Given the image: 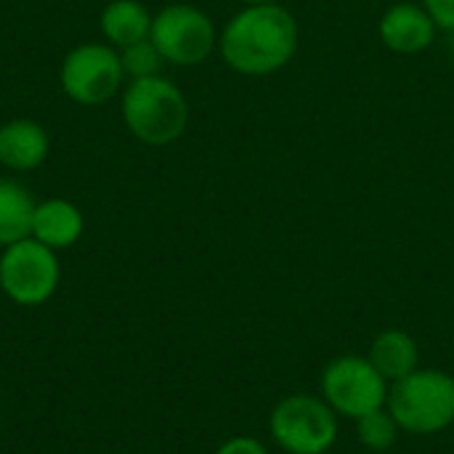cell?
I'll use <instances>...</instances> for the list:
<instances>
[{
	"mask_svg": "<svg viewBox=\"0 0 454 454\" xmlns=\"http://www.w3.org/2000/svg\"><path fill=\"white\" fill-rule=\"evenodd\" d=\"M298 48V24L277 3L247 5L221 35L226 64L242 74H271L282 69Z\"/></svg>",
	"mask_w": 454,
	"mask_h": 454,
	"instance_id": "obj_1",
	"label": "cell"
},
{
	"mask_svg": "<svg viewBox=\"0 0 454 454\" xmlns=\"http://www.w3.org/2000/svg\"><path fill=\"white\" fill-rule=\"evenodd\" d=\"M122 117L138 141L149 146H165L186 130L189 104L170 80L154 74L133 80L125 88Z\"/></svg>",
	"mask_w": 454,
	"mask_h": 454,
	"instance_id": "obj_2",
	"label": "cell"
},
{
	"mask_svg": "<svg viewBox=\"0 0 454 454\" xmlns=\"http://www.w3.org/2000/svg\"><path fill=\"white\" fill-rule=\"evenodd\" d=\"M386 407L402 431L439 434L454 423V378L442 370H415L391 386Z\"/></svg>",
	"mask_w": 454,
	"mask_h": 454,
	"instance_id": "obj_3",
	"label": "cell"
},
{
	"mask_svg": "<svg viewBox=\"0 0 454 454\" xmlns=\"http://www.w3.org/2000/svg\"><path fill=\"white\" fill-rule=\"evenodd\" d=\"M269 428L285 452L325 454L338 439V415L325 399L295 394L274 407Z\"/></svg>",
	"mask_w": 454,
	"mask_h": 454,
	"instance_id": "obj_4",
	"label": "cell"
},
{
	"mask_svg": "<svg viewBox=\"0 0 454 454\" xmlns=\"http://www.w3.org/2000/svg\"><path fill=\"white\" fill-rule=\"evenodd\" d=\"M388 391V380L364 356H338L322 372V399L351 420L383 410Z\"/></svg>",
	"mask_w": 454,
	"mask_h": 454,
	"instance_id": "obj_5",
	"label": "cell"
},
{
	"mask_svg": "<svg viewBox=\"0 0 454 454\" xmlns=\"http://www.w3.org/2000/svg\"><path fill=\"white\" fill-rule=\"evenodd\" d=\"M0 287L19 306H40L59 287V261L51 247L27 237L0 255Z\"/></svg>",
	"mask_w": 454,
	"mask_h": 454,
	"instance_id": "obj_6",
	"label": "cell"
},
{
	"mask_svg": "<svg viewBox=\"0 0 454 454\" xmlns=\"http://www.w3.org/2000/svg\"><path fill=\"white\" fill-rule=\"evenodd\" d=\"M59 74H61L64 93L82 106H96L109 101L120 90L125 77L120 51L104 43H82L72 48Z\"/></svg>",
	"mask_w": 454,
	"mask_h": 454,
	"instance_id": "obj_7",
	"label": "cell"
},
{
	"mask_svg": "<svg viewBox=\"0 0 454 454\" xmlns=\"http://www.w3.org/2000/svg\"><path fill=\"white\" fill-rule=\"evenodd\" d=\"M152 43L160 48L162 59L170 64L192 67L205 61L215 43V27L210 16L194 5H168L152 19Z\"/></svg>",
	"mask_w": 454,
	"mask_h": 454,
	"instance_id": "obj_8",
	"label": "cell"
},
{
	"mask_svg": "<svg viewBox=\"0 0 454 454\" xmlns=\"http://www.w3.org/2000/svg\"><path fill=\"white\" fill-rule=\"evenodd\" d=\"M436 21L426 11V5L396 3L380 19V37L396 53H420L434 43Z\"/></svg>",
	"mask_w": 454,
	"mask_h": 454,
	"instance_id": "obj_9",
	"label": "cell"
},
{
	"mask_svg": "<svg viewBox=\"0 0 454 454\" xmlns=\"http://www.w3.org/2000/svg\"><path fill=\"white\" fill-rule=\"evenodd\" d=\"M51 149L48 133L35 120H11L0 125V165L11 170H32L45 162Z\"/></svg>",
	"mask_w": 454,
	"mask_h": 454,
	"instance_id": "obj_10",
	"label": "cell"
},
{
	"mask_svg": "<svg viewBox=\"0 0 454 454\" xmlns=\"http://www.w3.org/2000/svg\"><path fill=\"white\" fill-rule=\"evenodd\" d=\"M82 234V213L67 200H45L35 207L32 237L51 250L74 245Z\"/></svg>",
	"mask_w": 454,
	"mask_h": 454,
	"instance_id": "obj_11",
	"label": "cell"
},
{
	"mask_svg": "<svg viewBox=\"0 0 454 454\" xmlns=\"http://www.w3.org/2000/svg\"><path fill=\"white\" fill-rule=\"evenodd\" d=\"M367 359L388 383H399L418 370V343L404 330H386L372 340Z\"/></svg>",
	"mask_w": 454,
	"mask_h": 454,
	"instance_id": "obj_12",
	"label": "cell"
},
{
	"mask_svg": "<svg viewBox=\"0 0 454 454\" xmlns=\"http://www.w3.org/2000/svg\"><path fill=\"white\" fill-rule=\"evenodd\" d=\"M152 13L138 0H114L101 13V32L114 48H128L152 35Z\"/></svg>",
	"mask_w": 454,
	"mask_h": 454,
	"instance_id": "obj_13",
	"label": "cell"
},
{
	"mask_svg": "<svg viewBox=\"0 0 454 454\" xmlns=\"http://www.w3.org/2000/svg\"><path fill=\"white\" fill-rule=\"evenodd\" d=\"M35 207L37 205L32 202L24 186H19L16 181L0 178V245L3 247L32 237Z\"/></svg>",
	"mask_w": 454,
	"mask_h": 454,
	"instance_id": "obj_14",
	"label": "cell"
},
{
	"mask_svg": "<svg viewBox=\"0 0 454 454\" xmlns=\"http://www.w3.org/2000/svg\"><path fill=\"white\" fill-rule=\"evenodd\" d=\"M396 434H399V423L394 420V415L388 412V407L375 410L370 415H362L356 420V436L372 452L391 450L396 444Z\"/></svg>",
	"mask_w": 454,
	"mask_h": 454,
	"instance_id": "obj_15",
	"label": "cell"
},
{
	"mask_svg": "<svg viewBox=\"0 0 454 454\" xmlns=\"http://www.w3.org/2000/svg\"><path fill=\"white\" fill-rule=\"evenodd\" d=\"M120 61H122V72L125 74H130L133 80H141V77L160 74V67H162L165 59H162L160 48L152 43V37H146L141 43L120 48Z\"/></svg>",
	"mask_w": 454,
	"mask_h": 454,
	"instance_id": "obj_16",
	"label": "cell"
},
{
	"mask_svg": "<svg viewBox=\"0 0 454 454\" xmlns=\"http://www.w3.org/2000/svg\"><path fill=\"white\" fill-rule=\"evenodd\" d=\"M426 11L442 29H454V0H426Z\"/></svg>",
	"mask_w": 454,
	"mask_h": 454,
	"instance_id": "obj_17",
	"label": "cell"
},
{
	"mask_svg": "<svg viewBox=\"0 0 454 454\" xmlns=\"http://www.w3.org/2000/svg\"><path fill=\"white\" fill-rule=\"evenodd\" d=\"M215 454H269L266 452V447L258 442V439H253V436H234V439H229L226 444H221V450Z\"/></svg>",
	"mask_w": 454,
	"mask_h": 454,
	"instance_id": "obj_18",
	"label": "cell"
},
{
	"mask_svg": "<svg viewBox=\"0 0 454 454\" xmlns=\"http://www.w3.org/2000/svg\"><path fill=\"white\" fill-rule=\"evenodd\" d=\"M242 3H247V5H263V3H274V0H242Z\"/></svg>",
	"mask_w": 454,
	"mask_h": 454,
	"instance_id": "obj_19",
	"label": "cell"
}]
</instances>
